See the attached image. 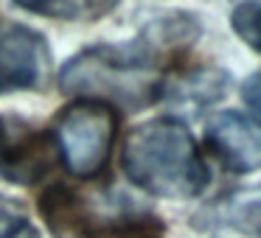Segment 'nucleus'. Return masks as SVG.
Instances as JSON below:
<instances>
[{
    "label": "nucleus",
    "mask_w": 261,
    "mask_h": 238,
    "mask_svg": "<svg viewBox=\"0 0 261 238\" xmlns=\"http://www.w3.org/2000/svg\"><path fill=\"white\" fill-rule=\"evenodd\" d=\"M20 238H37V232L31 230V227H29V230H25V232H23V235H20Z\"/></svg>",
    "instance_id": "ddd939ff"
},
{
    "label": "nucleus",
    "mask_w": 261,
    "mask_h": 238,
    "mask_svg": "<svg viewBox=\"0 0 261 238\" xmlns=\"http://www.w3.org/2000/svg\"><path fill=\"white\" fill-rule=\"evenodd\" d=\"M51 70V48L40 31L0 23V79L6 90H37Z\"/></svg>",
    "instance_id": "20e7f679"
},
{
    "label": "nucleus",
    "mask_w": 261,
    "mask_h": 238,
    "mask_svg": "<svg viewBox=\"0 0 261 238\" xmlns=\"http://www.w3.org/2000/svg\"><path fill=\"white\" fill-rule=\"evenodd\" d=\"M230 25L253 51H261V3H242L233 9Z\"/></svg>",
    "instance_id": "9d476101"
},
{
    "label": "nucleus",
    "mask_w": 261,
    "mask_h": 238,
    "mask_svg": "<svg viewBox=\"0 0 261 238\" xmlns=\"http://www.w3.org/2000/svg\"><path fill=\"white\" fill-rule=\"evenodd\" d=\"M0 93H9V90H6V84H3V79H0Z\"/></svg>",
    "instance_id": "4468645a"
},
{
    "label": "nucleus",
    "mask_w": 261,
    "mask_h": 238,
    "mask_svg": "<svg viewBox=\"0 0 261 238\" xmlns=\"http://www.w3.org/2000/svg\"><path fill=\"white\" fill-rule=\"evenodd\" d=\"M17 9L31 14H45L57 20H85V17H98L110 12L113 3H82V0H54V3H17Z\"/></svg>",
    "instance_id": "1a4fd4ad"
},
{
    "label": "nucleus",
    "mask_w": 261,
    "mask_h": 238,
    "mask_svg": "<svg viewBox=\"0 0 261 238\" xmlns=\"http://www.w3.org/2000/svg\"><path fill=\"white\" fill-rule=\"evenodd\" d=\"M115 109L98 101H76L54 121V146L65 171L76 180H93L104 171L115 143Z\"/></svg>",
    "instance_id": "7ed1b4c3"
},
{
    "label": "nucleus",
    "mask_w": 261,
    "mask_h": 238,
    "mask_svg": "<svg viewBox=\"0 0 261 238\" xmlns=\"http://www.w3.org/2000/svg\"><path fill=\"white\" fill-rule=\"evenodd\" d=\"M121 163L141 191L158 199H194L211 182L208 163L180 118H152L132 129Z\"/></svg>",
    "instance_id": "f03ea898"
},
{
    "label": "nucleus",
    "mask_w": 261,
    "mask_h": 238,
    "mask_svg": "<svg viewBox=\"0 0 261 238\" xmlns=\"http://www.w3.org/2000/svg\"><path fill=\"white\" fill-rule=\"evenodd\" d=\"M230 90V76L222 68H197L163 79L160 98L177 109H188L191 115H199L211 104L222 101Z\"/></svg>",
    "instance_id": "0eeeda50"
},
{
    "label": "nucleus",
    "mask_w": 261,
    "mask_h": 238,
    "mask_svg": "<svg viewBox=\"0 0 261 238\" xmlns=\"http://www.w3.org/2000/svg\"><path fill=\"white\" fill-rule=\"evenodd\" d=\"M205 143L233 174L261 168V124L242 112H216L205 126Z\"/></svg>",
    "instance_id": "39448f33"
},
{
    "label": "nucleus",
    "mask_w": 261,
    "mask_h": 238,
    "mask_svg": "<svg viewBox=\"0 0 261 238\" xmlns=\"http://www.w3.org/2000/svg\"><path fill=\"white\" fill-rule=\"evenodd\" d=\"M29 230V213L20 199L0 196V238H20Z\"/></svg>",
    "instance_id": "9b49d317"
},
{
    "label": "nucleus",
    "mask_w": 261,
    "mask_h": 238,
    "mask_svg": "<svg viewBox=\"0 0 261 238\" xmlns=\"http://www.w3.org/2000/svg\"><path fill=\"white\" fill-rule=\"evenodd\" d=\"M51 132H23L17 140H0V174L14 185H34L45 180L57 163Z\"/></svg>",
    "instance_id": "423d86ee"
},
{
    "label": "nucleus",
    "mask_w": 261,
    "mask_h": 238,
    "mask_svg": "<svg viewBox=\"0 0 261 238\" xmlns=\"http://www.w3.org/2000/svg\"><path fill=\"white\" fill-rule=\"evenodd\" d=\"M0 140H3V124H0Z\"/></svg>",
    "instance_id": "2eb2a0df"
},
{
    "label": "nucleus",
    "mask_w": 261,
    "mask_h": 238,
    "mask_svg": "<svg viewBox=\"0 0 261 238\" xmlns=\"http://www.w3.org/2000/svg\"><path fill=\"white\" fill-rule=\"evenodd\" d=\"M216 213H219V224L244 232L247 238H261V199H247V202L233 199L219 204Z\"/></svg>",
    "instance_id": "6e6552de"
},
{
    "label": "nucleus",
    "mask_w": 261,
    "mask_h": 238,
    "mask_svg": "<svg viewBox=\"0 0 261 238\" xmlns=\"http://www.w3.org/2000/svg\"><path fill=\"white\" fill-rule=\"evenodd\" d=\"M163 73L158 53L138 37L124 45H93L79 51L59 70V90L79 101L104 107L143 109L160 98Z\"/></svg>",
    "instance_id": "f257e3e1"
},
{
    "label": "nucleus",
    "mask_w": 261,
    "mask_h": 238,
    "mask_svg": "<svg viewBox=\"0 0 261 238\" xmlns=\"http://www.w3.org/2000/svg\"><path fill=\"white\" fill-rule=\"evenodd\" d=\"M242 98H244L247 107H253L255 112H261V70H258V73H253L250 79H244Z\"/></svg>",
    "instance_id": "f8f14e48"
}]
</instances>
